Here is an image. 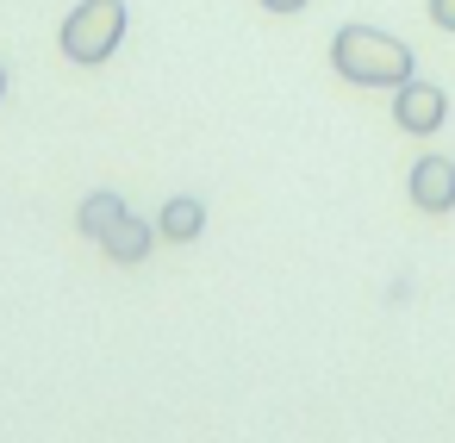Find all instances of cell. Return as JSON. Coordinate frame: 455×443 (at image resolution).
<instances>
[{
  "mask_svg": "<svg viewBox=\"0 0 455 443\" xmlns=\"http://www.w3.org/2000/svg\"><path fill=\"white\" fill-rule=\"evenodd\" d=\"M393 125L405 132V138H436L443 125H449V94L436 88V82H399L393 88Z\"/></svg>",
  "mask_w": 455,
  "mask_h": 443,
  "instance_id": "3",
  "label": "cell"
},
{
  "mask_svg": "<svg viewBox=\"0 0 455 443\" xmlns=\"http://www.w3.org/2000/svg\"><path fill=\"white\" fill-rule=\"evenodd\" d=\"M430 26L436 32H455V0H430Z\"/></svg>",
  "mask_w": 455,
  "mask_h": 443,
  "instance_id": "8",
  "label": "cell"
},
{
  "mask_svg": "<svg viewBox=\"0 0 455 443\" xmlns=\"http://www.w3.org/2000/svg\"><path fill=\"white\" fill-rule=\"evenodd\" d=\"M312 0H262V13H275V20H293V13H306Z\"/></svg>",
  "mask_w": 455,
  "mask_h": 443,
  "instance_id": "9",
  "label": "cell"
},
{
  "mask_svg": "<svg viewBox=\"0 0 455 443\" xmlns=\"http://www.w3.org/2000/svg\"><path fill=\"white\" fill-rule=\"evenodd\" d=\"M0 94H7V69H0Z\"/></svg>",
  "mask_w": 455,
  "mask_h": 443,
  "instance_id": "10",
  "label": "cell"
},
{
  "mask_svg": "<svg viewBox=\"0 0 455 443\" xmlns=\"http://www.w3.org/2000/svg\"><path fill=\"white\" fill-rule=\"evenodd\" d=\"M405 194H411V206L430 213V219L455 213V163H449V157H418L411 175H405Z\"/></svg>",
  "mask_w": 455,
  "mask_h": 443,
  "instance_id": "4",
  "label": "cell"
},
{
  "mask_svg": "<svg viewBox=\"0 0 455 443\" xmlns=\"http://www.w3.org/2000/svg\"><path fill=\"white\" fill-rule=\"evenodd\" d=\"M200 231H206V206H200V200H188V194H181V200H169V206H163V219H156V238H169V244H194Z\"/></svg>",
  "mask_w": 455,
  "mask_h": 443,
  "instance_id": "6",
  "label": "cell"
},
{
  "mask_svg": "<svg viewBox=\"0 0 455 443\" xmlns=\"http://www.w3.org/2000/svg\"><path fill=\"white\" fill-rule=\"evenodd\" d=\"M150 244H156V231H150L144 219H132V213H119V219L107 225V238H100V250H107L119 269H138V262L150 256Z\"/></svg>",
  "mask_w": 455,
  "mask_h": 443,
  "instance_id": "5",
  "label": "cell"
},
{
  "mask_svg": "<svg viewBox=\"0 0 455 443\" xmlns=\"http://www.w3.org/2000/svg\"><path fill=\"white\" fill-rule=\"evenodd\" d=\"M119 213H132V206L107 188V194H88V200H82V219H76V225H82V238H94V244H100V238H107V225H113Z\"/></svg>",
  "mask_w": 455,
  "mask_h": 443,
  "instance_id": "7",
  "label": "cell"
},
{
  "mask_svg": "<svg viewBox=\"0 0 455 443\" xmlns=\"http://www.w3.org/2000/svg\"><path fill=\"white\" fill-rule=\"evenodd\" d=\"M125 44V0H82L63 20V57L76 69H100Z\"/></svg>",
  "mask_w": 455,
  "mask_h": 443,
  "instance_id": "2",
  "label": "cell"
},
{
  "mask_svg": "<svg viewBox=\"0 0 455 443\" xmlns=\"http://www.w3.org/2000/svg\"><path fill=\"white\" fill-rule=\"evenodd\" d=\"M331 69L349 82V88H399L418 76V57L405 38L380 32V26H343L331 38Z\"/></svg>",
  "mask_w": 455,
  "mask_h": 443,
  "instance_id": "1",
  "label": "cell"
}]
</instances>
